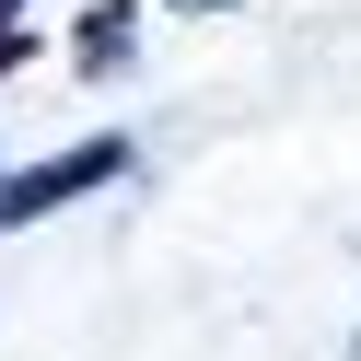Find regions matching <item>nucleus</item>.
Listing matches in <instances>:
<instances>
[{"label":"nucleus","instance_id":"obj_3","mask_svg":"<svg viewBox=\"0 0 361 361\" xmlns=\"http://www.w3.org/2000/svg\"><path fill=\"white\" fill-rule=\"evenodd\" d=\"M12 59H35V47H24V35H0V71H12Z\"/></svg>","mask_w":361,"mask_h":361},{"label":"nucleus","instance_id":"obj_2","mask_svg":"<svg viewBox=\"0 0 361 361\" xmlns=\"http://www.w3.org/2000/svg\"><path fill=\"white\" fill-rule=\"evenodd\" d=\"M71 47H82V71H94V82H105V71H128V47H140V0H94Z\"/></svg>","mask_w":361,"mask_h":361},{"label":"nucleus","instance_id":"obj_1","mask_svg":"<svg viewBox=\"0 0 361 361\" xmlns=\"http://www.w3.org/2000/svg\"><path fill=\"white\" fill-rule=\"evenodd\" d=\"M105 175H128V140H117V128L47 152V164H12V175H0V221H47V210H71V198H94Z\"/></svg>","mask_w":361,"mask_h":361},{"label":"nucleus","instance_id":"obj_5","mask_svg":"<svg viewBox=\"0 0 361 361\" xmlns=\"http://www.w3.org/2000/svg\"><path fill=\"white\" fill-rule=\"evenodd\" d=\"M350 361H361V350H350Z\"/></svg>","mask_w":361,"mask_h":361},{"label":"nucleus","instance_id":"obj_4","mask_svg":"<svg viewBox=\"0 0 361 361\" xmlns=\"http://www.w3.org/2000/svg\"><path fill=\"white\" fill-rule=\"evenodd\" d=\"M187 12H210V0H187Z\"/></svg>","mask_w":361,"mask_h":361}]
</instances>
